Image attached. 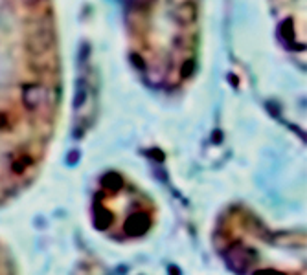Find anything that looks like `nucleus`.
<instances>
[{"instance_id":"1","label":"nucleus","mask_w":307,"mask_h":275,"mask_svg":"<svg viewBox=\"0 0 307 275\" xmlns=\"http://www.w3.org/2000/svg\"><path fill=\"white\" fill-rule=\"evenodd\" d=\"M61 109L52 0H0V204L39 175Z\"/></svg>"},{"instance_id":"2","label":"nucleus","mask_w":307,"mask_h":275,"mask_svg":"<svg viewBox=\"0 0 307 275\" xmlns=\"http://www.w3.org/2000/svg\"><path fill=\"white\" fill-rule=\"evenodd\" d=\"M195 0H131L132 57L153 84H180L195 52Z\"/></svg>"}]
</instances>
